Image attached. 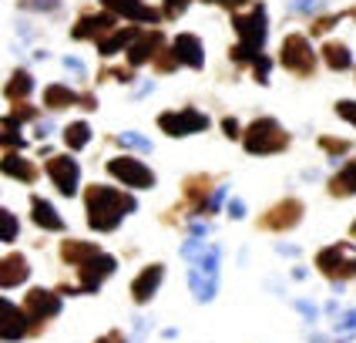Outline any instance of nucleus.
I'll list each match as a JSON object with an SVG mask.
<instances>
[{
  "label": "nucleus",
  "mask_w": 356,
  "mask_h": 343,
  "mask_svg": "<svg viewBox=\"0 0 356 343\" xmlns=\"http://www.w3.org/2000/svg\"><path fill=\"white\" fill-rule=\"evenodd\" d=\"M101 253V246H95V242H84V239H64L60 242V260L67 262V266H84L88 260H95Z\"/></svg>",
  "instance_id": "19"
},
{
  "label": "nucleus",
  "mask_w": 356,
  "mask_h": 343,
  "mask_svg": "<svg viewBox=\"0 0 356 343\" xmlns=\"http://www.w3.org/2000/svg\"><path fill=\"white\" fill-rule=\"evenodd\" d=\"M323 61L333 67V71H350L353 67V54L343 40H326L323 44Z\"/></svg>",
  "instance_id": "26"
},
{
  "label": "nucleus",
  "mask_w": 356,
  "mask_h": 343,
  "mask_svg": "<svg viewBox=\"0 0 356 343\" xmlns=\"http://www.w3.org/2000/svg\"><path fill=\"white\" fill-rule=\"evenodd\" d=\"M24 310H27V317L34 320V333H38V330H44V323L54 320V317L60 313V296L58 293H51V289L34 286V289L24 296Z\"/></svg>",
  "instance_id": "10"
},
{
  "label": "nucleus",
  "mask_w": 356,
  "mask_h": 343,
  "mask_svg": "<svg viewBox=\"0 0 356 343\" xmlns=\"http://www.w3.org/2000/svg\"><path fill=\"white\" fill-rule=\"evenodd\" d=\"M10 141H14V148L24 145V138L17 135V121L10 125V118H3V148H10Z\"/></svg>",
  "instance_id": "32"
},
{
  "label": "nucleus",
  "mask_w": 356,
  "mask_h": 343,
  "mask_svg": "<svg viewBox=\"0 0 356 343\" xmlns=\"http://www.w3.org/2000/svg\"><path fill=\"white\" fill-rule=\"evenodd\" d=\"M31 219H34V225L47 229V232H60V229H64V219L58 216V209L47 199H40V196L31 199Z\"/></svg>",
  "instance_id": "21"
},
{
  "label": "nucleus",
  "mask_w": 356,
  "mask_h": 343,
  "mask_svg": "<svg viewBox=\"0 0 356 343\" xmlns=\"http://www.w3.org/2000/svg\"><path fill=\"white\" fill-rule=\"evenodd\" d=\"M3 175H10L17 182H34L38 179V165L17 155V152H10V148H3Z\"/></svg>",
  "instance_id": "22"
},
{
  "label": "nucleus",
  "mask_w": 356,
  "mask_h": 343,
  "mask_svg": "<svg viewBox=\"0 0 356 343\" xmlns=\"http://www.w3.org/2000/svg\"><path fill=\"white\" fill-rule=\"evenodd\" d=\"M316 269L333 282L356 280V246L353 242H333L316 253Z\"/></svg>",
  "instance_id": "4"
},
{
  "label": "nucleus",
  "mask_w": 356,
  "mask_h": 343,
  "mask_svg": "<svg viewBox=\"0 0 356 343\" xmlns=\"http://www.w3.org/2000/svg\"><path fill=\"white\" fill-rule=\"evenodd\" d=\"M161 280H165V266H161V262L145 266L138 276H135V282H131V300L138 303V306H145L148 300H155V293H159Z\"/></svg>",
  "instance_id": "16"
},
{
  "label": "nucleus",
  "mask_w": 356,
  "mask_h": 343,
  "mask_svg": "<svg viewBox=\"0 0 356 343\" xmlns=\"http://www.w3.org/2000/svg\"><path fill=\"white\" fill-rule=\"evenodd\" d=\"M27 276H31V262H27V256L7 253L3 262H0V286H3V289H14V286H20Z\"/></svg>",
  "instance_id": "17"
},
{
  "label": "nucleus",
  "mask_w": 356,
  "mask_h": 343,
  "mask_svg": "<svg viewBox=\"0 0 356 343\" xmlns=\"http://www.w3.org/2000/svg\"><path fill=\"white\" fill-rule=\"evenodd\" d=\"M84 209H88V225L95 232H115L128 212L138 209V199L131 192H121L111 185H88L84 189Z\"/></svg>",
  "instance_id": "1"
},
{
  "label": "nucleus",
  "mask_w": 356,
  "mask_h": 343,
  "mask_svg": "<svg viewBox=\"0 0 356 343\" xmlns=\"http://www.w3.org/2000/svg\"><path fill=\"white\" fill-rule=\"evenodd\" d=\"M302 202L299 199H282V202H276L273 209H266L262 216H259V229L262 232H289V229H296L299 222H302Z\"/></svg>",
  "instance_id": "8"
},
{
  "label": "nucleus",
  "mask_w": 356,
  "mask_h": 343,
  "mask_svg": "<svg viewBox=\"0 0 356 343\" xmlns=\"http://www.w3.org/2000/svg\"><path fill=\"white\" fill-rule=\"evenodd\" d=\"M81 101H84V95L71 91L67 84H47L44 88V108H51V111L71 108V104H81Z\"/></svg>",
  "instance_id": "24"
},
{
  "label": "nucleus",
  "mask_w": 356,
  "mask_h": 343,
  "mask_svg": "<svg viewBox=\"0 0 356 343\" xmlns=\"http://www.w3.org/2000/svg\"><path fill=\"white\" fill-rule=\"evenodd\" d=\"M115 269H118V260L108 256V253H98L95 260H88L84 266H78V282H71V286L64 282L58 293H67V296H71V293H98L101 282L108 280Z\"/></svg>",
  "instance_id": "5"
},
{
  "label": "nucleus",
  "mask_w": 356,
  "mask_h": 343,
  "mask_svg": "<svg viewBox=\"0 0 356 343\" xmlns=\"http://www.w3.org/2000/svg\"><path fill=\"white\" fill-rule=\"evenodd\" d=\"M178 64H181V61H178L175 47H161V51H159V58L152 61V67H155L159 74H168V71H175Z\"/></svg>",
  "instance_id": "29"
},
{
  "label": "nucleus",
  "mask_w": 356,
  "mask_h": 343,
  "mask_svg": "<svg viewBox=\"0 0 356 343\" xmlns=\"http://www.w3.org/2000/svg\"><path fill=\"white\" fill-rule=\"evenodd\" d=\"M165 47V34L161 31H138V38L131 40V47H128V64L131 67H138V64H148V61L159 58V51Z\"/></svg>",
  "instance_id": "14"
},
{
  "label": "nucleus",
  "mask_w": 356,
  "mask_h": 343,
  "mask_svg": "<svg viewBox=\"0 0 356 343\" xmlns=\"http://www.w3.org/2000/svg\"><path fill=\"white\" fill-rule=\"evenodd\" d=\"M0 313H3V326H0V337L3 343H14V340H24L34 333V320L27 317L24 306H14L10 300H0Z\"/></svg>",
  "instance_id": "12"
},
{
  "label": "nucleus",
  "mask_w": 356,
  "mask_h": 343,
  "mask_svg": "<svg viewBox=\"0 0 356 343\" xmlns=\"http://www.w3.org/2000/svg\"><path fill=\"white\" fill-rule=\"evenodd\" d=\"M95 343H128V340H124V333H121V330H108V333L98 337Z\"/></svg>",
  "instance_id": "37"
},
{
  "label": "nucleus",
  "mask_w": 356,
  "mask_h": 343,
  "mask_svg": "<svg viewBox=\"0 0 356 343\" xmlns=\"http://www.w3.org/2000/svg\"><path fill=\"white\" fill-rule=\"evenodd\" d=\"M118 27V20L111 10H104V14H84V17L74 24V40H101L104 34H111Z\"/></svg>",
  "instance_id": "15"
},
{
  "label": "nucleus",
  "mask_w": 356,
  "mask_h": 343,
  "mask_svg": "<svg viewBox=\"0 0 356 343\" xmlns=\"http://www.w3.org/2000/svg\"><path fill=\"white\" fill-rule=\"evenodd\" d=\"M319 148H323V152H330V155H346V152H350V141L323 135V138H319Z\"/></svg>",
  "instance_id": "31"
},
{
  "label": "nucleus",
  "mask_w": 356,
  "mask_h": 343,
  "mask_svg": "<svg viewBox=\"0 0 356 343\" xmlns=\"http://www.w3.org/2000/svg\"><path fill=\"white\" fill-rule=\"evenodd\" d=\"M88 141H91V128H88L84 121H74V125L64 128V145H67L71 152H81Z\"/></svg>",
  "instance_id": "28"
},
{
  "label": "nucleus",
  "mask_w": 356,
  "mask_h": 343,
  "mask_svg": "<svg viewBox=\"0 0 356 343\" xmlns=\"http://www.w3.org/2000/svg\"><path fill=\"white\" fill-rule=\"evenodd\" d=\"M31 91H34V81H31V74H27L24 67H17V71L7 78V98H10V101H24Z\"/></svg>",
  "instance_id": "27"
},
{
  "label": "nucleus",
  "mask_w": 356,
  "mask_h": 343,
  "mask_svg": "<svg viewBox=\"0 0 356 343\" xmlns=\"http://www.w3.org/2000/svg\"><path fill=\"white\" fill-rule=\"evenodd\" d=\"M205 3H222V7H238V3H245V0H205Z\"/></svg>",
  "instance_id": "38"
},
{
  "label": "nucleus",
  "mask_w": 356,
  "mask_h": 343,
  "mask_svg": "<svg viewBox=\"0 0 356 343\" xmlns=\"http://www.w3.org/2000/svg\"><path fill=\"white\" fill-rule=\"evenodd\" d=\"M104 10L118 14V17H128V20H141V24H155L159 20V10L145 7L141 0H101Z\"/></svg>",
  "instance_id": "18"
},
{
  "label": "nucleus",
  "mask_w": 356,
  "mask_h": 343,
  "mask_svg": "<svg viewBox=\"0 0 356 343\" xmlns=\"http://www.w3.org/2000/svg\"><path fill=\"white\" fill-rule=\"evenodd\" d=\"M47 179L54 182V189H58L60 196H74L78 192V179H81V168H78V161L74 159H67V155H51L47 159Z\"/></svg>",
  "instance_id": "11"
},
{
  "label": "nucleus",
  "mask_w": 356,
  "mask_h": 343,
  "mask_svg": "<svg viewBox=\"0 0 356 343\" xmlns=\"http://www.w3.org/2000/svg\"><path fill=\"white\" fill-rule=\"evenodd\" d=\"M135 38H138V27H115L111 34H104V38L98 40V51L104 54V58H111L118 47H124V51H128Z\"/></svg>",
  "instance_id": "25"
},
{
  "label": "nucleus",
  "mask_w": 356,
  "mask_h": 343,
  "mask_svg": "<svg viewBox=\"0 0 356 343\" xmlns=\"http://www.w3.org/2000/svg\"><path fill=\"white\" fill-rule=\"evenodd\" d=\"M337 111H339V118H346L350 125H356V101H339Z\"/></svg>",
  "instance_id": "35"
},
{
  "label": "nucleus",
  "mask_w": 356,
  "mask_h": 343,
  "mask_svg": "<svg viewBox=\"0 0 356 343\" xmlns=\"http://www.w3.org/2000/svg\"><path fill=\"white\" fill-rule=\"evenodd\" d=\"M353 17H356V10H353Z\"/></svg>",
  "instance_id": "40"
},
{
  "label": "nucleus",
  "mask_w": 356,
  "mask_h": 343,
  "mask_svg": "<svg viewBox=\"0 0 356 343\" xmlns=\"http://www.w3.org/2000/svg\"><path fill=\"white\" fill-rule=\"evenodd\" d=\"M238 44L232 47V61L245 64V61H256L262 44H266V7L262 3H249L245 10H238L232 17Z\"/></svg>",
  "instance_id": "2"
},
{
  "label": "nucleus",
  "mask_w": 356,
  "mask_h": 343,
  "mask_svg": "<svg viewBox=\"0 0 356 343\" xmlns=\"http://www.w3.org/2000/svg\"><path fill=\"white\" fill-rule=\"evenodd\" d=\"M0 225H3V229H0V239L3 242L17 239V219H14V212H10V209H0Z\"/></svg>",
  "instance_id": "30"
},
{
  "label": "nucleus",
  "mask_w": 356,
  "mask_h": 343,
  "mask_svg": "<svg viewBox=\"0 0 356 343\" xmlns=\"http://www.w3.org/2000/svg\"><path fill=\"white\" fill-rule=\"evenodd\" d=\"M172 47H175L178 61H181L185 67H202V64H205V51H202V40H198L195 34H178V38L172 40Z\"/></svg>",
  "instance_id": "20"
},
{
  "label": "nucleus",
  "mask_w": 356,
  "mask_h": 343,
  "mask_svg": "<svg viewBox=\"0 0 356 343\" xmlns=\"http://www.w3.org/2000/svg\"><path fill=\"white\" fill-rule=\"evenodd\" d=\"M330 196H333V199H350V196H356V159H350L337 175L330 179Z\"/></svg>",
  "instance_id": "23"
},
{
  "label": "nucleus",
  "mask_w": 356,
  "mask_h": 343,
  "mask_svg": "<svg viewBox=\"0 0 356 343\" xmlns=\"http://www.w3.org/2000/svg\"><path fill=\"white\" fill-rule=\"evenodd\" d=\"M350 236H353V239H356V222H353V225H350Z\"/></svg>",
  "instance_id": "39"
},
{
  "label": "nucleus",
  "mask_w": 356,
  "mask_h": 343,
  "mask_svg": "<svg viewBox=\"0 0 356 343\" xmlns=\"http://www.w3.org/2000/svg\"><path fill=\"white\" fill-rule=\"evenodd\" d=\"M159 128L172 138H185V135H195V131H205L209 128V118L195 111V108H178V111H165L159 115Z\"/></svg>",
  "instance_id": "9"
},
{
  "label": "nucleus",
  "mask_w": 356,
  "mask_h": 343,
  "mask_svg": "<svg viewBox=\"0 0 356 343\" xmlns=\"http://www.w3.org/2000/svg\"><path fill=\"white\" fill-rule=\"evenodd\" d=\"M337 20H339V14H330V17H319L316 24L309 27V34H326V31H330V27H333Z\"/></svg>",
  "instance_id": "34"
},
{
  "label": "nucleus",
  "mask_w": 356,
  "mask_h": 343,
  "mask_svg": "<svg viewBox=\"0 0 356 343\" xmlns=\"http://www.w3.org/2000/svg\"><path fill=\"white\" fill-rule=\"evenodd\" d=\"M192 0H165V7H161V14L168 20H175V17H181L185 14V7H188Z\"/></svg>",
  "instance_id": "33"
},
{
  "label": "nucleus",
  "mask_w": 356,
  "mask_h": 343,
  "mask_svg": "<svg viewBox=\"0 0 356 343\" xmlns=\"http://www.w3.org/2000/svg\"><path fill=\"white\" fill-rule=\"evenodd\" d=\"M289 131L279 125L276 118H256L245 131H242V145L249 155H276L289 148Z\"/></svg>",
  "instance_id": "3"
},
{
  "label": "nucleus",
  "mask_w": 356,
  "mask_h": 343,
  "mask_svg": "<svg viewBox=\"0 0 356 343\" xmlns=\"http://www.w3.org/2000/svg\"><path fill=\"white\" fill-rule=\"evenodd\" d=\"M222 131H225V138H242L236 118H222Z\"/></svg>",
  "instance_id": "36"
},
{
  "label": "nucleus",
  "mask_w": 356,
  "mask_h": 343,
  "mask_svg": "<svg viewBox=\"0 0 356 343\" xmlns=\"http://www.w3.org/2000/svg\"><path fill=\"white\" fill-rule=\"evenodd\" d=\"M209 199H212V175H188L181 182V205L192 216L209 212Z\"/></svg>",
  "instance_id": "13"
},
{
  "label": "nucleus",
  "mask_w": 356,
  "mask_h": 343,
  "mask_svg": "<svg viewBox=\"0 0 356 343\" xmlns=\"http://www.w3.org/2000/svg\"><path fill=\"white\" fill-rule=\"evenodd\" d=\"M279 64H282L286 71H293L296 78H309V74L316 71V54H313V47H309V38L289 34V38L282 40V47H279Z\"/></svg>",
  "instance_id": "6"
},
{
  "label": "nucleus",
  "mask_w": 356,
  "mask_h": 343,
  "mask_svg": "<svg viewBox=\"0 0 356 343\" xmlns=\"http://www.w3.org/2000/svg\"><path fill=\"white\" fill-rule=\"evenodd\" d=\"M104 168H108L111 179H118L121 185H128V189H152V185H155V172H152L145 161L135 159V155H118V159L108 161Z\"/></svg>",
  "instance_id": "7"
}]
</instances>
